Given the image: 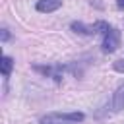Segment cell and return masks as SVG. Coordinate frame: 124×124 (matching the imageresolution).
Listing matches in <instances>:
<instances>
[{
	"mask_svg": "<svg viewBox=\"0 0 124 124\" xmlns=\"http://www.w3.org/2000/svg\"><path fill=\"white\" fill-rule=\"evenodd\" d=\"M85 114L83 112H48L45 114L39 124H79L83 122Z\"/></svg>",
	"mask_w": 124,
	"mask_h": 124,
	"instance_id": "1",
	"label": "cell"
},
{
	"mask_svg": "<svg viewBox=\"0 0 124 124\" xmlns=\"http://www.w3.org/2000/svg\"><path fill=\"white\" fill-rule=\"evenodd\" d=\"M118 46H120V31L112 27L103 37V52H114Z\"/></svg>",
	"mask_w": 124,
	"mask_h": 124,
	"instance_id": "2",
	"label": "cell"
},
{
	"mask_svg": "<svg viewBox=\"0 0 124 124\" xmlns=\"http://www.w3.org/2000/svg\"><path fill=\"white\" fill-rule=\"evenodd\" d=\"M110 112H118L124 108V83H120L116 87V91L112 93V99H110V105H108Z\"/></svg>",
	"mask_w": 124,
	"mask_h": 124,
	"instance_id": "3",
	"label": "cell"
},
{
	"mask_svg": "<svg viewBox=\"0 0 124 124\" xmlns=\"http://www.w3.org/2000/svg\"><path fill=\"white\" fill-rule=\"evenodd\" d=\"M60 6H62V0H37V4H35L37 12H41V14L56 12Z\"/></svg>",
	"mask_w": 124,
	"mask_h": 124,
	"instance_id": "4",
	"label": "cell"
},
{
	"mask_svg": "<svg viewBox=\"0 0 124 124\" xmlns=\"http://www.w3.org/2000/svg\"><path fill=\"white\" fill-rule=\"evenodd\" d=\"M12 70H14V58L8 56V54H4L2 60H0V72H2V76L8 78V76L12 74Z\"/></svg>",
	"mask_w": 124,
	"mask_h": 124,
	"instance_id": "5",
	"label": "cell"
},
{
	"mask_svg": "<svg viewBox=\"0 0 124 124\" xmlns=\"http://www.w3.org/2000/svg\"><path fill=\"white\" fill-rule=\"evenodd\" d=\"M70 29L74 33H78V35H93V27H87L81 21H72L70 23Z\"/></svg>",
	"mask_w": 124,
	"mask_h": 124,
	"instance_id": "6",
	"label": "cell"
},
{
	"mask_svg": "<svg viewBox=\"0 0 124 124\" xmlns=\"http://www.w3.org/2000/svg\"><path fill=\"white\" fill-rule=\"evenodd\" d=\"M110 29H112V27H110L107 21H103V19H99V21L93 23V33H99V35H103V37H105Z\"/></svg>",
	"mask_w": 124,
	"mask_h": 124,
	"instance_id": "7",
	"label": "cell"
},
{
	"mask_svg": "<svg viewBox=\"0 0 124 124\" xmlns=\"http://www.w3.org/2000/svg\"><path fill=\"white\" fill-rule=\"evenodd\" d=\"M112 68L118 72V74H124V58H118L112 62Z\"/></svg>",
	"mask_w": 124,
	"mask_h": 124,
	"instance_id": "8",
	"label": "cell"
},
{
	"mask_svg": "<svg viewBox=\"0 0 124 124\" xmlns=\"http://www.w3.org/2000/svg\"><path fill=\"white\" fill-rule=\"evenodd\" d=\"M2 41H4V43L10 41V31H8V29H2Z\"/></svg>",
	"mask_w": 124,
	"mask_h": 124,
	"instance_id": "9",
	"label": "cell"
},
{
	"mask_svg": "<svg viewBox=\"0 0 124 124\" xmlns=\"http://www.w3.org/2000/svg\"><path fill=\"white\" fill-rule=\"evenodd\" d=\"M116 6H118L120 10H124V0H116Z\"/></svg>",
	"mask_w": 124,
	"mask_h": 124,
	"instance_id": "10",
	"label": "cell"
}]
</instances>
